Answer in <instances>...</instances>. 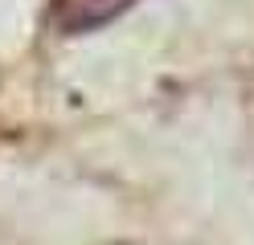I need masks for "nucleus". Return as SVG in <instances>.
<instances>
[{
  "label": "nucleus",
  "mask_w": 254,
  "mask_h": 245,
  "mask_svg": "<svg viewBox=\"0 0 254 245\" xmlns=\"http://www.w3.org/2000/svg\"><path fill=\"white\" fill-rule=\"evenodd\" d=\"M135 0H54V25L62 33H94L131 8Z\"/></svg>",
  "instance_id": "1"
}]
</instances>
